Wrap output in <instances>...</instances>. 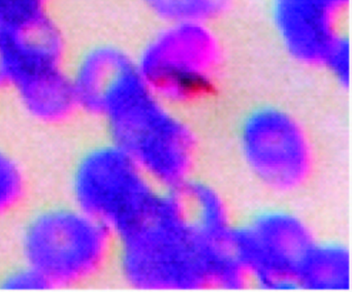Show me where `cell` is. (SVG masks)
<instances>
[{"mask_svg":"<svg viewBox=\"0 0 352 292\" xmlns=\"http://www.w3.org/2000/svg\"><path fill=\"white\" fill-rule=\"evenodd\" d=\"M19 218V260L50 290L96 284L112 267L114 232L67 199L28 207Z\"/></svg>","mask_w":352,"mask_h":292,"instance_id":"obj_1","label":"cell"},{"mask_svg":"<svg viewBox=\"0 0 352 292\" xmlns=\"http://www.w3.org/2000/svg\"><path fill=\"white\" fill-rule=\"evenodd\" d=\"M69 36L52 10L0 30V96L22 76L63 67L71 54Z\"/></svg>","mask_w":352,"mask_h":292,"instance_id":"obj_3","label":"cell"},{"mask_svg":"<svg viewBox=\"0 0 352 292\" xmlns=\"http://www.w3.org/2000/svg\"><path fill=\"white\" fill-rule=\"evenodd\" d=\"M137 164L110 139L87 146L67 172V201L114 234L139 218Z\"/></svg>","mask_w":352,"mask_h":292,"instance_id":"obj_2","label":"cell"},{"mask_svg":"<svg viewBox=\"0 0 352 292\" xmlns=\"http://www.w3.org/2000/svg\"><path fill=\"white\" fill-rule=\"evenodd\" d=\"M8 94L22 118L43 128L65 126L82 115L65 65L22 76Z\"/></svg>","mask_w":352,"mask_h":292,"instance_id":"obj_5","label":"cell"},{"mask_svg":"<svg viewBox=\"0 0 352 292\" xmlns=\"http://www.w3.org/2000/svg\"><path fill=\"white\" fill-rule=\"evenodd\" d=\"M32 179L23 160L0 143V222L20 217L28 209Z\"/></svg>","mask_w":352,"mask_h":292,"instance_id":"obj_6","label":"cell"},{"mask_svg":"<svg viewBox=\"0 0 352 292\" xmlns=\"http://www.w3.org/2000/svg\"><path fill=\"white\" fill-rule=\"evenodd\" d=\"M0 289L5 290H50L48 284L30 265L18 261L0 277Z\"/></svg>","mask_w":352,"mask_h":292,"instance_id":"obj_8","label":"cell"},{"mask_svg":"<svg viewBox=\"0 0 352 292\" xmlns=\"http://www.w3.org/2000/svg\"><path fill=\"white\" fill-rule=\"evenodd\" d=\"M51 9V0H0V30Z\"/></svg>","mask_w":352,"mask_h":292,"instance_id":"obj_7","label":"cell"},{"mask_svg":"<svg viewBox=\"0 0 352 292\" xmlns=\"http://www.w3.org/2000/svg\"><path fill=\"white\" fill-rule=\"evenodd\" d=\"M65 69L82 115L100 119L117 92L137 74L117 45L94 40L72 49Z\"/></svg>","mask_w":352,"mask_h":292,"instance_id":"obj_4","label":"cell"}]
</instances>
